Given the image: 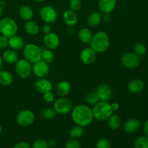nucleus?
I'll return each instance as SVG.
<instances>
[{"label":"nucleus","instance_id":"obj_45","mask_svg":"<svg viewBox=\"0 0 148 148\" xmlns=\"http://www.w3.org/2000/svg\"><path fill=\"white\" fill-rule=\"evenodd\" d=\"M143 132L146 137H148V120L145 122L144 125H143Z\"/></svg>","mask_w":148,"mask_h":148},{"label":"nucleus","instance_id":"obj_9","mask_svg":"<svg viewBox=\"0 0 148 148\" xmlns=\"http://www.w3.org/2000/svg\"><path fill=\"white\" fill-rule=\"evenodd\" d=\"M121 62L124 67L130 69H135L140 64V56L134 52H127L121 56Z\"/></svg>","mask_w":148,"mask_h":148},{"label":"nucleus","instance_id":"obj_30","mask_svg":"<svg viewBox=\"0 0 148 148\" xmlns=\"http://www.w3.org/2000/svg\"><path fill=\"white\" fill-rule=\"evenodd\" d=\"M84 134V127H81V126L77 125L75 124V126L71 128L70 131H69V136L71 138L76 139V140H79L81 137L83 136Z\"/></svg>","mask_w":148,"mask_h":148},{"label":"nucleus","instance_id":"obj_40","mask_svg":"<svg viewBox=\"0 0 148 148\" xmlns=\"http://www.w3.org/2000/svg\"><path fill=\"white\" fill-rule=\"evenodd\" d=\"M9 46V38L1 35L0 36V49H4Z\"/></svg>","mask_w":148,"mask_h":148},{"label":"nucleus","instance_id":"obj_42","mask_svg":"<svg viewBox=\"0 0 148 148\" xmlns=\"http://www.w3.org/2000/svg\"><path fill=\"white\" fill-rule=\"evenodd\" d=\"M42 30H43V33L44 34H48V33H50L51 32H52L51 26V24H46L42 27Z\"/></svg>","mask_w":148,"mask_h":148},{"label":"nucleus","instance_id":"obj_22","mask_svg":"<svg viewBox=\"0 0 148 148\" xmlns=\"http://www.w3.org/2000/svg\"><path fill=\"white\" fill-rule=\"evenodd\" d=\"M103 20V14L99 11H95L88 15L87 24L89 27H95L99 25Z\"/></svg>","mask_w":148,"mask_h":148},{"label":"nucleus","instance_id":"obj_20","mask_svg":"<svg viewBox=\"0 0 148 148\" xmlns=\"http://www.w3.org/2000/svg\"><path fill=\"white\" fill-rule=\"evenodd\" d=\"M71 84L66 80H62L57 84L56 91L59 97H66L71 92Z\"/></svg>","mask_w":148,"mask_h":148},{"label":"nucleus","instance_id":"obj_31","mask_svg":"<svg viewBox=\"0 0 148 148\" xmlns=\"http://www.w3.org/2000/svg\"><path fill=\"white\" fill-rule=\"evenodd\" d=\"M85 102L88 106H95V104L98 103L100 101L99 98L97 95L96 92H90L85 95Z\"/></svg>","mask_w":148,"mask_h":148},{"label":"nucleus","instance_id":"obj_2","mask_svg":"<svg viewBox=\"0 0 148 148\" xmlns=\"http://www.w3.org/2000/svg\"><path fill=\"white\" fill-rule=\"evenodd\" d=\"M90 47L93 49L97 53H102L106 51L110 46V38L105 31L96 32L92 36L90 42Z\"/></svg>","mask_w":148,"mask_h":148},{"label":"nucleus","instance_id":"obj_37","mask_svg":"<svg viewBox=\"0 0 148 148\" xmlns=\"http://www.w3.org/2000/svg\"><path fill=\"white\" fill-rule=\"evenodd\" d=\"M81 7H82V0H69V10L74 12H77L80 10Z\"/></svg>","mask_w":148,"mask_h":148},{"label":"nucleus","instance_id":"obj_16","mask_svg":"<svg viewBox=\"0 0 148 148\" xmlns=\"http://www.w3.org/2000/svg\"><path fill=\"white\" fill-rule=\"evenodd\" d=\"M117 0H98V8L102 14H111L116 7Z\"/></svg>","mask_w":148,"mask_h":148},{"label":"nucleus","instance_id":"obj_32","mask_svg":"<svg viewBox=\"0 0 148 148\" xmlns=\"http://www.w3.org/2000/svg\"><path fill=\"white\" fill-rule=\"evenodd\" d=\"M43 119L46 120H52L56 117V113L53 108H46L43 109L40 114Z\"/></svg>","mask_w":148,"mask_h":148},{"label":"nucleus","instance_id":"obj_8","mask_svg":"<svg viewBox=\"0 0 148 148\" xmlns=\"http://www.w3.org/2000/svg\"><path fill=\"white\" fill-rule=\"evenodd\" d=\"M36 119L34 113L29 109H23L19 111L16 116V121L19 126L27 127L32 125Z\"/></svg>","mask_w":148,"mask_h":148},{"label":"nucleus","instance_id":"obj_48","mask_svg":"<svg viewBox=\"0 0 148 148\" xmlns=\"http://www.w3.org/2000/svg\"><path fill=\"white\" fill-rule=\"evenodd\" d=\"M3 64H4V61H3L2 57L0 56V70H1V69H2Z\"/></svg>","mask_w":148,"mask_h":148},{"label":"nucleus","instance_id":"obj_4","mask_svg":"<svg viewBox=\"0 0 148 148\" xmlns=\"http://www.w3.org/2000/svg\"><path fill=\"white\" fill-rule=\"evenodd\" d=\"M24 59L28 61L32 64L41 59V48L33 43L25 44L23 47Z\"/></svg>","mask_w":148,"mask_h":148},{"label":"nucleus","instance_id":"obj_3","mask_svg":"<svg viewBox=\"0 0 148 148\" xmlns=\"http://www.w3.org/2000/svg\"><path fill=\"white\" fill-rule=\"evenodd\" d=\"M94 119L99 121H107L110 116L113 114L111 104L106 101H99L98 103L93 106L92 108Z\"/></svg>","mask_w":148,"mask_h":148},{"label":"nucleus","instance_id":"obj_7","mask_svg":"<svg viewBox=\"0 0 148 148\" xmlns=\"http://www.w3.org/2000/svg\"><path fill=\"white\" fill-rule=\"evenodd\" d=\"M14 71L18 77L22 79L28 78L33 73L32 64L25 59H18L15 63Z\"/></svg>","mask_w":148,"mask_h":148},{"label":"nucleus","instance_id":"obj_34","mask_svg":"<svg viewBox=\"0 0 148 148\" xmlns=\"http://www.w3.org/2000/svg\"><path fill=\"white\" fill-rule=\"evenodd\" d=\"M134 51L136 54H137L139 56L141 57V56H143L145 55L146 52H147V48L145 46V44L139 42V43H137L134 45Z\"/></svg>","mask_w":148,"mask_h":148},{"label":"nucleus","instance_id":"obj_49","mask_svg":"<svg viewBox=\"0 0 148 148\" xmlns=\"http://www.w3.org/2000/svg\"><path fill=\"white\" fill-rule=\"evenodd\" d=\"M0 6L3 8L5 6V2L4 1H0Z\"/></svg>","mask_w":148,"mask_h":148},{"label":"nucleus","instance_id":"obj_47","mask_svg":"<svg viewBox=\"0 0 148 148\" xmlns=\"http://www.w3.org/2000/svg\"><path fill=\"white\" fill-rule=\"evenodd\" d=\"M103 20H104L105 22L108 23L111 20V16H110V14H103Z\"/></svg>","mask_w":148,"mask_h":148},{"label":"nucleus","instance_id":"obj_21","mask_svg":"<svg viewBox=\"0 0 148 148\" xmlns=\"http://www.w3.org/2000/svg\"><path fill=\"white\" fill-rule=\"evenodd\" d=\"M24 30L29 36H35L40 32V25L36 21L30 20L25 22L24 25Z\"/></svg>","mask_w":148,"mask_h":148},{"label":"nucleus","instance_id":"obj_53","mask_svg":"<svg viewBox=\"0 0 148 148\" xmlns=\"http://www.w3.org/2000/svg\"><path fill=\"white\" fill-rule=\"evenodd\" d=\"M117 1H124V0H117Z\"/></svg>","mask_w":148,"mask_h":148},{"label":"nucleus","instance_id":"obj_13","mask_svg":"<svg viewBox=\"0 0 148 148\" xmlns=\"http://www.w3.org/2000/svg\"><path fill=\"white\" fill-rule=\"evenodd\" d=\"M79 58H80L81 62L84 64H92L96 60L97 53L90 47H87L81 51L79 53Z\"/></svg>","mask_w":148,"mask_h":148},{"label":"nucleus","instance_id":"obj_33","mask_svg":"<svg viewBox=\"0 0 148 148\" xmlns=\"http://www.w3.org/2000/svg\"><path fill=\"white\" fill-rule=\"evenodd\" d=\"M134 148H148V137L146 136L137 137L134 141Z\"/></svg>","mask_w":148,"mask_h":148},{"label":"nucleus","instance_id":"obj_5","mask_svg":"<svg viewBox=\"0 0 148 148\" xmlns=\"http://www.w3.org/2000/svg\"><path fill=\"white\" fill-rule=\"evenodd\" d=\"M18 31V25L14 19L11 17H3L0 20V33L7 38L16 35Z\"/></svg>","mask_w":148,"mask_h":148},{"label":"nucleus","instance_id":"obj_27","mask_svg":"<svg viewBox=\"0 0 148 148\" xmlns=\"http://www.w3.org/2000/svg\"><path fill=\"white\" fill-rule=\"evenodd\" d=\"M14 77L10 72L4 69L0 70V85L4 87H8L12 84Z\"/></svg>","mask_w":148,"mask_h":148},{"label":"nucleus","instance_id":"obj_44","mask_svg":"<svg viewBox=\"0 0 148 148\" xmlns=\"http://www.w3.org/2000/svg\"><path fill=\"white\" fill-rule=\"evenodd\" d=\"M48 143H49V147H54L55 146H56L58 142L56 139L52 138V139H50L49 140H48Z\"/></svg>","mask_w":148,"mask_h":148},{"label":"nucleus","instance_id":"obj_25","mask_svg":"<svg viewBox=\"0 0 148 148\" xmlns=\"http://www.w3.org/2000/svg\"><path fill=\"white\" fill-rule=\"evenodd\" d=\"M92 31L88 27H82L78 31L77 38L82 43L85 44H89L92 39Z\"/></svg>","mask_w":148,"mask_h":148},{"label":"nucleus","instance_id":"obj_15","mask_svg":"<svg viewBox=\"0 0 148 148\" xmlns=\"http://www.w3.org/2000/svg\"><path fill=\"white\" fill-rule=\"evenodd\" d=\"M34 88L38 92L43 95L45 92L51 91L52 88H53V85H52L51 81L46 79V77L38 78L35 82Z\"/></svg>","mask_w":148,"mask_h":148},{"label":"nucleus","instance_id":"obj_12","mask_svg":"<svg viewBox=\"0 0 148 148\" xmlns=\"http://www.w3.org/2000/svg\"><path fill=\"white\" fill-rule=\"evenodd\" d=\"M43 43L46 49L52 51L56 50L60 45V38L56 33L51 32L50 33L45 34L43 37Z\"/></svg>","mask_w":148,"mask_h":148},{"label":"nucleus","instance_id":"obj_6","mask_svg":"<svg viewBox=\"0 0 148 148\" xmlns=\"http://www.w3.org/2000/svg\"><path fill=\"white\" fill-rule=\"evenodd\" d=\"M53 108L58 115H66L72 111L73 108V104L66 97H60L54 101Z\"/></svg>","mask_w":148,"mask_h":148},{"label":"nucleus","instance_id":"obj_41","mask_svg":"<svg viewBox=\"0 0 148 148\" xmlns=\"http://www.w3.org/2000/svg\"><path fill=\"white\" fill-rule=\"evenodd\" d=\"M13 148H32L31 145L28 144L26 142H20L17 143Z\"/></svg>","mask_w":148,"mask_h":148},{"label":"nucleus","instance_id":"obj_50","mask_svg":"<svg viewBox=\"0 0 148 148\" xmlns=\"http://www.w3.org/2000/svg\"><path fill=\"white\" fill-rule=\"evenodd\" d=\"M2 10H3V8L1 7V6H0V17H1V15H2Z\"/></svg>","mask_w":148,"mask_h":148},{"label":"nucleus","instance_id":"obj_43","mask_svg":"<svg viewBox=\"0 0 148 148\" xmlns=\"http://www.w3.org/2000/svg\"><path fill=\"white\" fill-rule=\"evenodd\" d=\"M110 104H111V109H112L113 112L114 113L117 112V111L120 109V105L119 103L114 102V103H110Z\"/></svg>","mask_w":148,"mask_h":148},{"label":"nucleus","instance_id":"obj_54","mask_svg":"<svg viewBox=\"0 0 148 148\" xmlns=\"http://www.w3.org/2000/svg\"><path fill=\"white\" fill-rule=\"evenodd\" d=\"M147 73H148V69H147Z\"/></svg>","mask_w":148,"mask_h":148},{"label":"nucleus","instance_id":"obj_38","mask_svg":"<svg viewBox=\"0 0 148 148\" xmlns=\"http://www.w3.org/2000/svg\"><path fill=\"white\" fill-rule=\"evenodd\" d=\"M65 148H82V145L78 140L70 138L65 144Z\"/></svg>","mask_w":148,"mask_h":148},{"label":"nucleus","instance_id":"obj_23","mask_svg":"<svg viewBox=\"0 0 148 148\" xmlns=\"http://www.w3.org/2000/svg\"><path fill=\"white\" fill-rule=\"evenodd\" d=\"M25 46L23 38L18 35H14L9 38V46L10 49L14 51H19L23 49Z\"/></svg>","mask_w":148,"mask_h":148},{"label":"nucleus","instance_id":"obj_46","mask_svg":"<svg viewBox=\"0 0 148 148\" xmlns=\"http://www.w3.org/2000/svg\"><path fill=\"white\" fill-rule=\"evenodd\" d=\"M67 33L69 36H73L75 33V29H74V27H72V26H68Z\"/></svg>","mask_w":148,"mask_h":148},{"label":"nucleus","instance_id":"obj_17","mask_svg":"<svg viewBox=\"0 0 148 148\" xmlns=\"http://www.w3.org/2000/svg\"><path fill=\"white\" fill-rule=\"evenodd\" d=\"M141 126V123L137 119L131 118L127 119L123 125V130L128 134H134L137 132Z\"/></svg>","mask_w":148,"mask_h":148},{"label":"nucleus","instance_id":"obj_26","mask_svg":"<svg viewBox=\"0 0 148 148\" xmlns=\"http://www.w3.org/2000/svg\"><path fill=\"white\" fill-rule=\"evenodd\" d=\"M34 12L33 10L30 6L23 5L19 9V16L22 20L25 21H28L33 19Z\"/></svg>","mask_w":148,"mask_h":148},{"label":"nucleus","instance_id":"obj_35","mask_svg":"<svg viewBox=\"0 0 148 148\" xmlns=\"http://www.w3.org/2000/svg\"><path fill=\"white\" fill-rule=\"evenodd\" d=\"M95 148H111V143L106 137H101L97 141Z\"/></svg>","mask_w":148,"mask_h":148},{"label":"nucleus","instance_id":"obj_19","mask_svg":"<svg viewBox=\"0 0 148 148\" xmlns=\"http://www.w3.org/2000/svg\"><path fill=\"white\" fill-rule=\"evenodd\" d=\"M62 18L67 26L74 27L78 23V17L76 12H74L71 10H65L62 14Z\"/></svg>","mask_w":148,"mask_h":148},{"label":"nucleus","instance_id":"obj_24","mask_svg":"<svg viewBox=\"0 0 148 148\" xmlns=\"http://www.w3.org/2000/svg\"><path fill=\"white\" fill-rule=\"evenodd\" d=\"M3 61L9 64H14L18 61V54L16 52V51L12 49H7L5 50L2 53Z\"/></svg>","mask_w":148,"mask_h":148},{"label":"nucleus","instance_id":"obj_11","mask_svg":"<svg viewBox=\"0 0 148 148\" xmlns=\"http://www.w3.org/2000/svg\"><path fill=\"white\" fill-rule=\"evenodd\" d=\"M32 69L35 76L38 78H43L48 76L49 74L50 66L49 64L40 59V61L32 64Z\"/></svg>","mask_w":148,"mask_h":148},{"label":"nucleus","instance_id":"obj_36","mask_svg":"<svg viewBox=\"0 0 148 148\" xmlns=\"http://www.w3.org/2000/svg\"><path fill=\"white\" fill-rule=\"evenodd\" d=\"M32 148H49L47 140L44 139H38L31 145Z\"/></svg>","mask_w":148,"mask_h":148},{"label":"nucleus","instance_id":"obj_51","mask_svg":"<svg viewBox=\"0 0 148 148\" xmlns=\"http://www.w3.org/2000/svg\"><path fill=\"white\" fill-rule=\"evenodd\" d=\"M33 1H36V2H43V1H44L45 0H33Z\"/></svg>","mask_w":148,"mask_h":148},{"label":"nucleus","instance_id":"obj_18","mask_svg":"<svg viewBox=\"0 0 148 148\" xmlns=\"http://www.w3.org/2000/svg\"><path fill=\"white\" fill-rule=\"evenodd\" d=\"M145 88V82L140 79H133L129 82L127 89L130 93L139 94L141 93Z\"/></svg>","mask_w":148,"mask_h":148},{"label":"nucleus","instance_id":"obj_10","mask_svg":"<svg viewBox=\"0 0 148 148\" xmlns=\"http://www.w3.org/2000/svg\"><path fill=\"white\" fill-rule=\"evenodd\" d=\"M40 17L41 20L47 24H52L56 21L58 13L54 7L49 5L43 6L40 10Z\"/></svg>","mask_w":148,"mask_h":148},{"label":"nucleus","instance_id":"obj_29","mask_svg":"<svg viewBox=\"0 0 148 148\" xmlns=\"http://www.w3.org/2000/svg\"><path fill=\"white\" fill-rule=\"evenodd\" d=\"M55 59V54L53 51L49 49H41V60L49 64H52Z\"/></svg>","mask_w":148,"mask_h":148},{"label":"nucleus","instance_id":"obj_39","mask_svg":"<svg viewBox=\"0 0 148 148\" xmlns=\"http://www.w3.org/2000/svg\"><path fill=\"white\" fill-rule=\"evenodd\" d=\"M43 98L46 103H50L54 102L55 95L51 91H49V92H46L44 94H43Z\"/></svg>","mask_w":148,"mask_h":148},{"label":"nucleus","instance_id":"obj_28","mask_svg":"<svg viewBox=\"0 0 148 148\" xmlns=\"http://www.w3.org/2000/svg\"><path fill=\"white\" fill-rule=\"evenodd\" d=\"M108 127L112 130H116L120 128L121 125V119L118 114L113 113L107 119Z\"/></svg>","mask_w":148,"mask_h":148},{"label":"nucleus","instance_id":"obj_52","mask_svg":"<svg viewBox=\"0 0 148 148\" xmlns=\"http://www.w3.org/2000/svg\"><path fill=\"white\" fill-rule=\"evenodd\" d=\"M1 132H2V127H1V125L0 124V134H1Z\"/></svg>","mask_w":148,"mask_h":148},{"label":"nucleus","instance_id":"obj_14","mask_svg":"<svg viewBox=\"0 0 148 148\" xmlns=\"http://www.w3.org/2000/svg\"><path fill=\"white\" fill-rule=\"evenodd\" d=\"M96 93L100 101L108 102L113 95V89L108 84H101L98 85L96 89Z\"/></svg>","mask_w":148,"mask_h":148},{"label":"nucleus","instance_id":"obj_1","mask_svg":"<svg viewBox=\"0 0 148 148\" xmlns=\"http://www.w3.org/2000/svg\"><path fill=\"white\" fill-rule=\"evenodd\" d=\"M71 118L73 122L81 127H87L94 120L92 108L85 104H79L73 107L71 111Z\"/></svg>","mask_w":148,"mask_h":148}]
</instances>
